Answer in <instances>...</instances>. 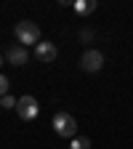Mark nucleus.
I'll use <instances>...</instances> for the list:
<instances>
[{
  "instance_id": "nucleus-1",
  "label": "nucleus",
  "mask_w": 133,
  "mask_h": 149,
  "mask_svg": "<svg viewBox=\"0 0 133 149\" xmlns=\"http://www.w3.org/2000/svg\"><path fill=\"white\" fill-rule=\"evenodd\" d=\"M13 35H16V40H19V45H37L40 43V27H37L35 22H19L16 27H13Z\"/></svg>"
},
{
  "instance_id": "nucleus-2",
  "label": "nucleus",
  "mask_w": 133,
  "mask_h": 149,
  "mask_svg": "<svg viewBox=\"0 0 133 149\" xmlns=\"http://www.w3.org/2000/svg\"><path fill=\"white\" fill-rule=\"evenodd\" d=\"M53 130L61 139H75L77 136V123H75V117L69 112H56L53 115Z\"/></svg>"
},
{
  "instance_id": "nucleus-3",
  "label": "nucleus",
  "mask_w": 133,
  "mask_h": 149,
  "mask_svg": "<svg viewBox=\"0 0 133 149\" xmlns=\"http://www.w3.org/2000/svg\"><path fill=\"white\" fill-rule=\"evenodd\" d=\"M37 112H40V107H37V99L35 96H22L16 104V115L22 120H35Z\"/></svg>"
},
{
  "instance_id": "nucleus-4",
  "label": "nucleus",
  "mask_w": 133,
  "mask_h": 149,
  "mask_svg": "<svg viewBox=\"0 0 133 149\" xmlns=\"http://www.w3.org/2000/svg\"><path fill=\"white\" fill-rule=\"evenodd\" d=\"M80 67H83L85 72H99V69L104 67V56H101V51H96V48L85 51V53L80 56Z\"/></svg>"
},
{
  "instance_id": "nucleus-5",
  "label": "nucleus",
  "mask_w": 133,
  "mask_h": 149,
  "mask_svg": "<svg viewBox=\"0 0 133 149\" xmlns=\"http://www.w3.org/2000/svg\"><path fill=\"white\" fill-rule=\"evenodd\" d=\"M56 53H59V51H56L53 43H37V45H35V59L43 61V64H51V61L56 59Z\"/></svg>"
},
{
  "instance_id": "nucleus-6",
  "label": "nucleus",
  "mask_w": 133,
  "mask_h": 149,
  "mask_svg": "<svg viewBox=\"0 0 133 149\" xmlns=\"http://www.w3.org/2000/svg\"><path fill=\"white\" fill-rule=\"evenodd\" d=\"M6 59H8V64H13V67H22V64L29 61V53H27L24 45H11L8 53H6Z\"/></svg>"
},
{
  "instance_id": "nucleus-7",
  "label": "nucleus",
  "mask_w": 133,
  "mask_h": 149,
  "mask_svg": "<svg viewBox=\"0 0 133 149\" xmlns=\"http://www.w3.org/2000/svg\"><path fill=\"white\" fill-rule=\"evenodd\" d=\"M91 11H96V0H91V3H85V0H75V13H77V16H88Z\"/></svg>"
},
{
  "instance_id": "nucleus-8",
  "label": "nucleus",
  "mask_w": 133,
  "mask_h": 149,
  "mask_svg": "<svg viewBox=\"0 0 133 149\" xmlns=\"http://www.w3.org/2000/svg\"><path fill=\"white\" fill-rule=\"evenodd\" d=\"M69 149H91V139H85V136H75Z\"/></svg>"
},
{
  "instance_id": "nucleus-9",
  "label": "nucleus",
  "mask_w": 133,
  "mask_h": 149,
  "mask_svg": "<svg viewBox=\"0 0 133 149\" xmlns=\"http://www.w3.org/2000/svg\"><path fill=\"white\" fill-rule=\"evenodd\" d=\"M16 104H19V99H13L11 93H8V96H3V99H0V107H3V109H16Z\"/></svg>"
},
{
  "instance_id": "nucleus-10",
  "label": "nucleus",
  "mask_w": 133,
  "mask_h": 149,
  "mask_svg": "<svg viewBox=\"0 0 133 149\" xmlns=\"http://www.w3.org/2000/svg\"><path fill=\"white\" fill-rule=\"evenodd\" d=\"M8 88H11V80L6 77V74H0V99L8 96Z\"/></svg>"
},
{
  "instance_id": "nucleus-11",
  "label": "nucleus",
  "mask_w": 133,
  "mask_h": 149,
  "mask_svg": "<svg viewBox=\"0 0 133 149\" xmlns=\"http://www.w3.org/2000/svg\"><path fill=\"white\" fill-rule=\"evenodd\" d=\"M91 37H93V32H91V29H83V32H80V40H85V43H88Z\"/></svg>"
},
{
  "instance_id": "nucleus-12",
  "label": "nucleus",
  "mask_w": 133,
  "mask_h": 149,
  "mask_svg": "<svg viewBox=\"0 0 133 149\" xmlns=\"http://www.w3.org/2000/svg\"><path fill=\"white\" fill-rule=\"evenodd\" d=\"M0 67H3V56H0Z\"/></svg>"
},
{
  "instance_id": "nucleus-13",
  "label": "nucleus",
  "mask_w": 133,
  "mask_h": 149,
  "mask_svg": "<svg viewBox=\"0 0 133 149\" xmlns=\"http://www.w3.org/2000/svg\"><path fill=\"white\" fill-rule=\"evenodd\" d=\"M0 109H3V107H0Z\"/></svg>"
}]
</instances>
